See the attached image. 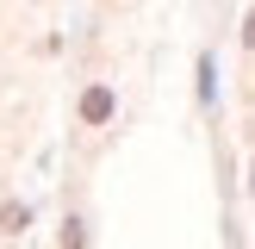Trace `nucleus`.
<instances>
[{
  "label": "nucleus",
  "instance_id": "nucleus-1",
  "mask_svg": "<svg viewBox=\"0 0 255 249\" xmlns=\"http://www.w3.org/2000/svg\"><path fill=\"white\" fill-rule=\"evenodd\" d=\"M81 119L87 124H106L112 119V94H106V87H87V94H81Z\"/></svg>",
  "mask_w": 255,
  "mask_h": 249
},
{
  "label": "nucleus",
  "instance_id": "nucleus-2",
  "mask_svg": "<svg viewBox=\"0 0 255 249\" xmlns=\"http://www.w3.org/2000/svg\"><path fill=\"white\" fill-rule=\"evenodd\" d=\"M25 224H31V206H25V199H6V206H0V231H6V237H19Z\"/></svg>",
  "mask_w": 255,
  "mask_h": 249
},
{
  "label": "nucleus",
  "instance_id": "nucleus-3",
  "mask_svg": "<svg viewBox=\"0 0 255 249\" xmlns=\"http://www.w3.org/2000/svg\"><path fill=\"white\" fill-rule=\"evenodd\" d=\"M62 249H87V224L81 218H62Z\"/></svg>",
  "mask_w": 255,
  "mask_h": 249
},
{
  "label": "nucleus",
  "instance_id": "nucleus-4",
  "mask_svg": "<svg viewBox=\"0 0 255 249\" xmlns=\"http://www.w3.org/2000/svg\"><path fill=\"white\" fill-rule=\"evenodd\" d=\"M243 44H255V12H249V19H243Z\"/></svg>",
  "mask_w": 255,
  "mask_h": 249
}]
</instances>
